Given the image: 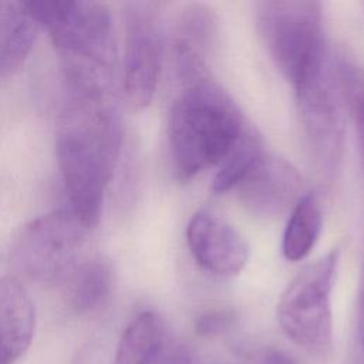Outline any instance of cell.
Masks as SVG:
<instances>
[{
	"instance_id": "10",
	"label": "cell",
	"mask_w": 364,
	"mask_h": 364,
	"mask_svg": "<svg viewBox=\"0 0 364 364\" xmlns=\"http://www.w3.org/2000/svg\"><path fill=\"white\" fill-rule=\"evenodd\" d=\"M219 38V21L212 9L200 3L186 4L175 20L173 57L182 85L210 78L209 57Z\"/></svg>"
},
{
	"instance_id": "12",
	"label": "cell",
	"mask_w": 364,
	"mask_h": 364,
	"mask_svg": "<svg viewBox=\"0 0 364 364\" xmlns=\"http://www.w3.org/2000/svg\"><path fill=\"white\" fill-rule=\"evenodd\" d=\"M34 324V306L23 283L0 277V353L10 361L20 357L31 344Z\"/></svg>"
},
{
	"instance_id": "19",
	"label": "cell",
	"mask_w": 364,
	"mask_h": 364,
	"mask_svg": "<svg viewBox=\"0 0 364 364\" xmlns=\"http://www.w3.org/2000/svg\"><path fill=\"white\" fill-rule=\"evenodd\" d=\"M233 316L226 310H209L198 316L195 330L200 336H215L225 331L232 324Z\"/></svg>"
},
{
	"instance_id": "6",
	"label": "cell",
	"mask_w": 364,
	"mask_h": 364,
	"mask_svg": "<svg viewBox=\"0 0 364 364\" xmlns=\"http://www.w3.org/2000/svg\"><path fill=\"white\" fill-rule=\"evenodd\" d=\"M88 232L68 209L38 216L20 230L11 250L13 263L38 283L63 284L78 264Z\"/></svg>"
},
{
	"instance_id": "23",
	"label": "cell",
	"mask_w": 364,
	"mask_h": 364,
	"mask_svg": "<svg viewBox=\"0 0 364 364\" xmlns=\"http://www.w3.org/2000/svg\"><path fill=\"white\" fill-rule=\"evenodd\" d=\"M0 364H11V361L3 353H0Z\"/></svg>"
},
{
	"instance_id": "5",
	"label": "cell",
	"mask_w": 364,
	"mask_h": 364,
	"mask_svg": "<svg viewBox=\"0 0 364 364\" xmlns=\"http://www.w3.org/2000/svg\"><path fill=\"white\" fill-rule=\"evenodd\" d=\"M341 247L334 246L306 264L287 284L277 303L283 333L310 353H326L333 344L331 293Z\"/></svg>"
},
{
	"instance_id": "1",
	"label": "cell",
	"mask_w": 364,
	"mask_h": 364,
	"mask_svg": "<svg viewBox=\"0 0 364 364\" xmlns=\"http://www.w3.org/2000/svg\"><path fill=\"white\" fill-rule=\"evenodd\" d=\"M122 139V121L114 95L68 92L58 117L55 152L70 210L88 230L100 223Z\"/></svg>"
},
{
	"instance_id": "13",
	"label": "cell",
	"mask_w": 364,
	"mask_h": 364,
	"mask_svg": "<svg viewBox=\"0 0 364 364\" xmlns=\"http://www.w3.org/2000/svg\"><path fill=\"white\" fill-rule=\"evenodd\" d=\"M38 27L24 1L0 0V78L13 75L24 65Z\"/></svg>"
},
{
	"instance_id": "11",
	"label": "cell",
	"mask_w": 364,
	"mask_h": 364,
	"mask_svg": "<svg viewBox=\"0 0 364 364\" xmlns=\"http://www.w3.org/2000/svg\"><path fill=\"white\" fill-rule=\"evenodd\" d=\"M186 243L196 263L215 276L233 277L249 260L245 237L232 225L206 212H198L191 218Z\"/></svg>"
},
{
	"instance_id": "7",
	"label": "cell",
	"mask_w": 364,
	"mask_h": 364,
	"mask_svg": "<svg viewBox=\"0 0 364 364\" xmlns=\"http://www.w3.org/2000/svg\"><path fill=\"white\" fill-rule=\"evenodd\" d=\"M122 92L134 109L148 107L155 95L164 60V31L156 4L124 6Z\"/></svg>"
},
{
	"instance_id": "16",
	"label": "cell",
	"mask_w": 364,
	"mask_h": 364,
	"mask_svg": "<svg viewBox=\"0 0 364 364\" xmlns=\"http://www.w3.org/2000/svg\"><path fill=\"white\" fill-rule=\"evenodd\" d=\"M323 229V210L318 198L304 193L290 210L283 240L282 253L289 262L306 259L314 249Z\"/></svg>"
},
{
	"instance_id": "20",
	"label": "cell",
	"mask_w": 364,
	"mask_h": 364,
	"mask_svg": "<svg viewBox=\"0 0 364 364\" xmlns=\"http://www.w3.org/2000/svg\"><path fill=\"white\" fill-rule=\"evenodd\" d=\"M156 364H195L189 350L183 346H164Z\"/></svg>"
},
{
	"instance_id": "14",
	"label": "cell",
	"mask_w": 364,
	"mask_h": 364,
	"mask_svg": "<svg viewBox=\"0 0 364 364\" xmlns=\"http://www.w3.org/2000/svg\"><path fill=\"white\" fill-rule=\"evenodd\" d=\"M64 297L78 314L98 311L107 304L114 289V267L102 256L78 263L65 279Z\"/></svg>"
},
{
	"instance_id": "22",
	"label": "cell",
	"mask_w": 364,
	"mask_h": 364,
	"mask_svg": "<svg viewBox=\"0 0 364 364\" xmlns=\"http://www.w3.org/2000/svg\"><path fill=\"white\" fill-rule=\"evenodd\" d=\"M257 364H294V363L287 354L277 350H272V351H267Z\"/></svg>"
},
{
	"instance_id": "18",
	"label": "cell",
	"mask_w": 364,
	"mask_h": 364,
	"mask_svg": "<svg viewBox=\"0 0 364 364\" xmlns=\"http://www.w3.org/2000/svg\"><path fill=\"white\" fill-rule=\"evenodd\" d=\"M336 73L343 101L347 102L354 121L364 166V67L341 60Z\"/></svg>"
},
{
	"instance_id": "9",
	"label": "cell",
	"mask_w": 364,
	"mask_h": 364,
	"mask_svg": "<svg viewBox=\"0 0 364 364\" xmlns=\"http://www.w3.org/2000/svg\"><path fill=\"white\" fill-rule=\"evenodd\" d=\"M245 208L263 219L290 212L303 193V178L286 159L264 151L236 186Z\"/></svg>"
},
{
	"instance_id": "2",
	"label": "cell",
	"mask_w": 364,
	"mask_h": 364,
	"mask_svg": "<svg viewBox=\"0 0 364 364\" xmlns=\"http://www.w3.org/2000/svg\"><path fill=\"white\" fill-rule=\"evenodd\" d=\"M24 4L48 33L68 92L114 95L117 44L108 6L85 0H31Z\"/></svg>"
},
{
	"instance_id": "17",
	"label": "cell",
	"mask_w": 364,
	"mask_h": 364,
	"mask_svg": "<svg viewBox=\"0 0 364 364\" xmlns=\"http://www.w3.org/2000/svg\"><path fill=\"white\" fill-rule=\"evenodd\" d=\"M262 152L263 148L259 136L249 128L230 155L219 166L212 182V191L215 193H223L236 188Z\"/></svg>"
},
{
	"instance_id": "8",
	"label": "cell",
	"mask_w": 364,
	"mask_h": 364,
	"mask_svg": "<svg viewBox=\"0 0 364 364\" xmlns=\"http://www.w3.org/2000/svg\"><path fill=\"white\" fill-rule=\"evenodd\" d=\"M297 109L310 151L320 171L333 176L344 151L343 97L333 64L318 77L294 90Z\"/></svg>"
},
{
	"instance_id": "3",
	"label": "cell",
	"mask_w": 364,
	"mask_h": 364,
	"mask_svg": "<svg viewBox=\"0 0 364 364\" xmlns=\"http://www.w3.org/2000/svg\"><path fill=\"white\" fill-rule=\"evenodd\" d=\"M247 131L240 109L212 77L182 85L168 117L175 176L186 182L220 166Z\"/></svg>"
},
{
	"instance_id": "21",
	"label": "cell",
	"mask_w": 364,
	"mask_h": 364,
	"mask_svg": "<svg viewBox=\"0 0 364 364\" xmlns=\"http://www.w3.org/2000/svg\"><path fill=\"white\" fill-rule=\"evenodd\" d=\"M358 333H360V340L364 350V266H363L360 289H358Z\"/></svg>"
},
{
	"instance_id": "15",
	"label": "cell",
	"mask_w": 364,
	"mask_h": 364,
	"mask_svg": "<svg viewBox=\"0 0 364 364\" xmlns=\"http://www.w3.org/2000/svg\"><path fill=\"white\" fill-rule=\"evenodd\" d=\"M165 346V328L154 311L135 316L124 330L114 357V364H156Z\"/></svg>"
},
{
	"instance_id": "4",
	"label": "cell",
	"mask_w": 364,
	"mask_h": 364,
	"mask_svg": "<svg viewBox=\"0 0 364 364\" xmlns=\"http://www.w3.org/2000/svg\"><path fill=\"white\" fill-rule=\"evenodd\" d=\"M256 28L279 73L294 90L330 65L323 4L318 1H259Z\"/></svg>"
}]
</instances>
